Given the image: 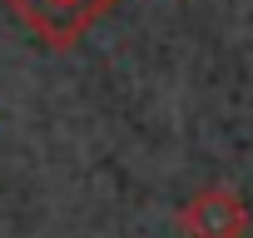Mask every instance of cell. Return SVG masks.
Returning <instances> with one entry per match:
<instances>
[{"label":"cell","instance_id":"obj_2","mask_svg":"<svg viewBox=\"0 0 253 238\" xmlns=\"http://www.w3.org/2000/svg\"><path fill=\"white\" fill-rule=\"evenodd\" d=\"M248 228H253V213H248L243 194L228 184H209L179 203L184 238H248Z\"/></svg>","mask_w":253,"mask_h":238},{"label":"cell","instance_id":"obj_1","mask_svg":"<svg viewBox=\"0 0 253 238\" xmlns=\"http://www.w3.org/2000/svg\"><path fill=\"white\" fill-rule=\"evenodd\" d=\"M10 15L50 50H75L119 0H5Z\"/></svg>","mask_w":253,"mask_h":238}]
</instances>
